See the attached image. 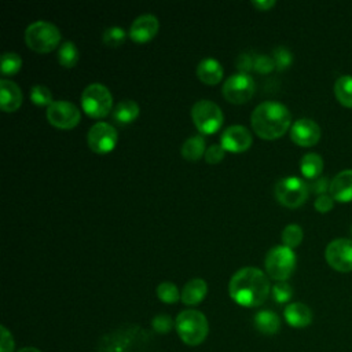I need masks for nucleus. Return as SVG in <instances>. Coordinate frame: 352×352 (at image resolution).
<instances>
[{"instance_id": "5701e85b", "label": "nucleus", "mask_w": 352, "mask_h": 352, "mask_svg": "<svg viewBox=\"0 0 352 352\" xmlns=\"http://www.w3.org/2000/svg\"><path fill=\"white\" fill-rule=\"evenodd\" d=\"M300 170L307 179H316L323 170V160L316 153H307L300 160Z\"/></svg>"}, {"instance_id": "72a5a7b5", "label": "nucleus", "mask_w": 352, "mask_h": 352, "mask_svg": "<svg viewBox=\"0 0 352 352\" xmlns=\"http://www.w3.org/2000/svg\"><path fill=\"white\" fill-rule=\"evenodd\" d=\"M253 69L258 73H270L271 70L275 69V62L272 59V56L270 55H256L254 56V63H253Z\"/></svg>"}, {"instance_id": "f03ea898", "label": "nucleus", "mask_w": 352, "mask_h": 352, "mask_svg": "<svg viewBox=\"0 0 352 352\" xmlns=\"http://www.w3.org/2000/svg\"><path fill=\"white\" fill-rule=\"evenodd\" d=\"M250 124L260 138L271 140L282 136L290 128L292 114L283 103L264 100L252 111Z\"/></svg>"}, {"instance_id": "58836bf2", "label": "nucleus", "mask_w": 352, "mask_h": 352, "mask_svg": "<svg viewBox=\"0 0 352 352\" xmlns=\"http://www.w3.org/2000/svg\"><path fill=\"white\" fill-rule=\"evenodd\" d=\"M333 204H334V199L331 198V195L329 194H322V195H318L316 199H315V209L320 213H326L329 212L330 209H333Z\"/></svg>"}, {"instance_id": "bb28decb", "label": "nucleus", "mask_w": 352, "mask_h": 352, "mask_svg": "<svg viewBox=\"0 0 352 352\" xmlns=\"http://www.w3.org/2000/svg\"><path fill=\"white\" fill-rule=\"evenodd\" d=\"M302 228L298 224H287L282 231V242L285 246L293 249L302 241Z\"/></svg>"}, {"instance_id": "2f4dec72", "label": "nucleus", "mask_w": 352, "mask_h": 352, "mask_svg": "<svg viewBox=\"0 0 352 352\" xmlns=\"http://www.w3.org/2000/svg\"><path fill=\"white\" fill-rule=\"evenodd\" d=\"M272 59L275 62V67L278 70H283V69H286V67H289L292 65L293 55H292V52L286 47L278 45L272 51Z\"/></svg>"}, {"instance_id": "f704fd0d", "label": "nucleus", "mask_w": 352, "mask_h": 352, "mask_svg": "<svg viewBox=\"0 0 352 352\" xmlns=\"http://www.w3.org/2000/svg\"><path fill=\"white\" fill-rule=\"evenodd\" d=\"M151 324H153V329L155 331H158V333H168L173 327V320H172V318L169 315L160 314V315L153 318Z\"/></svg>"}, {"instance_id": "dca6fc26", "label": "nucleus", "mask_w": 352, "mask_h": 352, "mask_svg": "<svg viewBox=\"0 0 352 352\" xmlns=\"http://www.w3.org/2000/svg\"><path fill=\"white\" fill-rule=\"evenodd\" d=\"M22 91L16 82L10 78L0 80V107L3 111H15L22 104Z\"/></svg>"}, {"instance_id": "4468645a", "label": "nucleus", "mask_w": 352, "mask_h": 352, "mask_svg": "<svg viewBox=\"0 0 352 352\" xmlns=\"http://www.w3.org/2000/svg\"><path fill=\"white\" fill-rule=\"evenodd\" d=\"M292 140L302 147L314 146L320 139V128L311 118H298L290 126Z\"/></svg>"}, {"instance_id": "f257e3e1", "label": "nucleus", "mask_w": 352, "mask_h": 352, "mask_svg": "<svg viewBox=\"0 0 352 352\" xmlns=\"http://www.w3.org/2000/svg\"><path fill=\"white\" fill-rule=\"evenodd\" d=\"M271 292L267 275L257 267H243L230 279V297L242 307L261 305Z\"/></svg>"}, {"instance_id": "7ed1b4c3", "label": "nucleus", "mask_w": 352, "mask_h": 352, "mask_svg": "<svg viewBox=\"0 0 352 352\" xmlns=\"http://www.w3.org/2000/svg\"><path fill=\"white\" fill-rule=\"evenodd\" d=\"M179 337L191 346L201 344L209 331L206 316L197 309L182 311L175 322Z\"/></svg>"}, {"instance_id": "a19ab883", "label": "nucleus", "mask_w": 352, "mask_h": 352, "mask_svg": "<svg viewBox=\"0 0 352 352\" xmlns=\"http://www.w3.org/2000/svg\"><path fill=\"white\" fill-rule=\"evenodd\" d=\"M252 6L256 7L260 11H265L268 8H271L272 6H275V0H252Z\"/></svg>"}, {"instance_id": "1a4fd4ad", "label": "nucleus", "mask_w": 352, "mask_h": 352, "mask_svg": "<svg viewBox=\"0 0 352 352\" xmlns=\"http://www.w3.org/2000/svg\"><path fill=\"white\" fill-rule=\"evenodd\" d=\"M47 120L56 128L70 129L80 122L81 113L78 107L69 100H54L45 111Z\"/></svg>"}, {"instance_id": "cd10ccee", "label": "nucleus", "mask_w": 352, "mask_h": 352, "mask_svg": "<svg viewBox=\"0 0 352 352\" xmlns=\"http://www.w3.org/2000/svg\"><path fill=\"white\" fill-rule=\"evenodd\" d=\"M157 296H158V298L162 302H166V304H173L180 297L177 286L175 283H172V282H168V280L161 282L157 286Z\"/></svg>"}, {"instance_id": "b1692460", "label": "nucleus", "mask_w": 352, "mask_h": 352, "mask_svg": "<svg viewBox=\"0 0 352 352\" xmlns=\"http://www.w3.org/2000/svg\"><path fill=\"white\" fill-rule=\"evenodd\" d=\"M205 139L201 135H192L187 138L182 144V155L188 161H197L205 155Z\"/></svg>"}, {"instance_id": "c756f323", "label": "nucleus", "mask_w": 352, "mask_h": 352, "mask_svg": "<svg viewBox=\"0 0 352 352\" xmlns=\"http://www.w3.org/2000/svg\"><path fill=\"white\" fill-rule=\"evenodd\" d=\"M22 66V58L12 51H7L1 55V73L3 74H14Z\"/></svg>"}, {"instance_id": "a878e982", "label": "nucleus", "mask_w": 352, "mask_h": 352, "mask_svg": "<svg viewBox=\"0 0 352 352\" xmlns=\"http://www.w3.org/2000/svg\"><path fill=\"white\" fill-rule=\"evenodd\" d=\"M58 60L65 67H73L77 63L78 50L73 41L66 40L60 44L58 50Z\"/></svg>"}, {"instance_id": "4c0bfd02", "label": "nucleus", "mask_w": 352, "mask_h": 352, "mask_svg": "<svg viewBox=\"0 0 352 352\" xmlns=\"http://www.w3.org/2000/svg\"><path fill=\"white\" fill-rule=\"evenodd\" d=\"M308 188L318 194V195H322V194H326V191H329L330 188V182L326 176H319L316 179H314L309 184H308Z\"/></svg>"}, {"instance_id": "20e7f679", "label": "nucleus", "mask_w": 352, "mask_h": 352, "mask_svg": "<svg viewBox=\"0 0 352 352\" xmlns=\"http://www.w3.org/2000/svg\"><path fill=\"white\" fill-rule=\"evenodd\" d=\"M25 41L28 47L36 52H51L60 41V32L58 26L50 21H34L25 30Z\"/></svg>"}, {"instance_id": "c9c22d12", "label": "nucleus", "mask_w": 352, "mask_h": 352, "mask_svg": "<svg viewBox=\"0 0 352 352\" xmlns=\"http://www.w3.org/2000/svg\"><path fill=\"white\" fill-rule=\"evenodd\" d=\"M224 147L220 144V143H214V144H210L206 151H205V161L209 162V164H217L220 162L223 158H224Z\"/></svg>"}, {"instance_id": "a211bd4d", "label": "nucleus", "mask_w": 352, "mask_h": 352, "mask_svg": "<svg viewBox=\"0 0 352 352\" xmlns=\"http://www.w3.org/2000/svg\"><path fill=\"white\" fill-rule=\"evenodd\" d=\"M285 319L292 327H307L312 322V311L302 302H290L285 308Z\"/></svg>"}, {"instance_id": "2eb2a0df", "label": "nucleus", "mask_w": 352, "mask_h": 352, "mask_svg": "<svg viewBox=\"0 0 352 352\" xmlns=\"http://www.w3.org/2000/svg\"><path fill=\"white\" fill-rule=\"evenodd\" d=\"M158 28L160 22L154 14H142L132 21L129 37L136 43H146L157 34Z\"/></svg>"}, {"instance_id": "9d476101", "label": "nucleus", "mask_w": 352, "mask_h": 352, "mask_svg": "<svg viewBox=\"0 0 352 352\" xmlns=\"http://www.w3.org/2000/svg\"><path fill=\"white\" fill-rule=\"evenodd\" d=\"M117 140H118L117 129L111 124L104 121L95 122L87 133L88 147L98 154H104L111 151Z\"/></svg>"}, {"instance_id": "6e6552de", "label": "nucleus", "mask_w": 352, "mask_h": 352, "mask_svg": "<svg viewBox=\"0 0 352 352\" xmlns=\"http://www.w3.org/2000/svg\"><path fill=\"white\" fill-rule=\"evenodd\" d=\"M191 118L194 125L202 133H213L223 124L221 109L209 99H199L191 107Z\"/></svg>"}, {"instance_id": "c85d7f7f", "label": "nucleus", "mask_w": 352, "mask_h": 352, "mask_svg": "<svg viewBox=\"0 0 352 352\" xmlns=\"http://www.w3.org/2000/svg\"><path fill=\"white\" fill-rule=\"evenodd\" d=\"M30 100L37 106H47V107L54 102L50 88L41 84H36L30 88Z\"/></svg>"}, {"instance_id": "9b49d317", "label": "nucleus", "mask_w": 352, "mask_h": 352, "mask_svg": "<svg viewBox=\"0 0 352 352\" xmlns=\"http://www.w3.org/2000/svg\"><path fill=\"white\" fill-rule=\"evenodd\" d=\"M327 264L338 272L352 271V239L337 238L327 243L324 250Z\"/></svg>"}, {"instance_id": "6ab92c4d", "label": "nucleus", "mask_w": 352, "mask_h": 352, "mask_svg": "<svg viewBox=\"0 0 352 352\" xmlns=\"http://www.w3.org/2000/svg\"><path fill=\"white\" fill-rule=\"evenodd\" d=\"M197 77L205 84H217L223 77V67L220 62L214 58L206 56L197 65Z\"/></svg>"}, {"instance_id": "e433bc0d", "label": "nucleus", "mask_w": 352, "mask_h": 352, "mask_svg": "<svg viewBox=\"0 0 352 352\" xmlns=\"http://www.w3.org/2000/svg\"><path fill=\"white\" fill-rule=\"evenodd\" d=\"M253 63H254V56L246 52L239 54L235 59V66L238 69V73H248L250 69H253Z\"/></svg>"}, {"instance_id": "393cba45", "label": "nucleus", "mask_w": 352, "mask_h": 352, "mask_svg": "<svg viewBox=\"0 0 352 352\" xmlns=\"http://www.w3.org/2000/svg\"><path fill=\"white\" fill-rule=\"evenodd\" d=\"M334 95L342 106L352 109V76L351 74H342L336 80Z\"/></svg>"}, {"instance_id": "f8f14e48", "label": "nucleus", "mask_w": 352, "mask_h": 352, "mask_svg": "<svg viewBox=\"0 0 352 352\" xmlns=\"http://www.w3.org/2000/svg\"><path fill=\"white\" fill-rule=\"evenodd\" d=\"M221 92L228 102L243 103L252 98L254 92V81L248 73H235L223 82Z\"/></svg>"}, {"instance_id": "7c9ffc66", "label": "nucleus", "mask_w": 352, "mask_h": 352, "mask_svg": "<svg viewBox=\"0 0 352 352\" xmlns=\"http://www.w3.org/2000/svg\"><path fill=\"white\" fill-rule=\"evenodd\" d=\"M125 37H126V32L120 26H110L102 34L103 43L110 47H117V45L122 44Z\"/></svg>"}, {"instance_id": "ea45409f", "label": "nucleus", "mask_w": 352, "mask_h": 352, "mask_svg": "<svg viewBox=\"0 0 352 352\" xmlns=\"http://www.w3.org/2000/svg\"><path fill=\"white\" fill-rule=\"evenodd\" d=\"M0 330H1V340H0V351L1 352H12L14 349V340H12V336L11 333L4 327V326H0Z\"/></svg>"}, {"instance_id": "aec40b11", "label": "nucleus", "mask_w": 352, "mask_h": 352, "mask_svg": "<svg viewBox=\"0 0 352 352\" xmlns=\"http://www.w3.org/2000/svg\"><path fill=\"white\" fill-rule=\"evenodd\" d=\"M208 293V285L202 278L190 279L182 289L180 298L186 305L199 304Z\"/></svg>"}, {"instance_id": "423d86ee", "label": "nucleus", "mask_w": 352, "mask_h": 352, "mask_svg": "<svg viewBox=\"0 0 352 352\" xmlns=\"http://www.w3.org/2000/svg\"><path fill=\"white\" fill-rule=\"evenodd\" d=\"M82 110L95 118L104 117L113 110V96L110 89L102 82L88 84L81 94Z\"/></svg>"}, {"instance_id": "79ce46f5", "label": "nucleus", "mask_w": 352, "mask_h": 352, "mask_svg": "<svg viewBox=\"0 0 352 352\" xmlns=\"http://www.w3.org/2000/svg\"><path fill=\"white\" fill-rule=\"evenodd\" d=\"M18 352H40V351L37 348H33V346H26V348L19 349Z\"/></svg>"}, {"instance_id": "473e14b6", "label": "nucleus", "mask_w": 352, "mask_h": 352, "mask_svg": "<svg viewBox=\"0 0 352 352\" xmlns=\"http://www.w3.org/2000/svg\"><path fill=\"white\" fill-rule=\"evenodd\" d=\"M271 294H272V298L278 304H283V302H287L292 298L293 289L286 280H282V282H276L271 287Z\"/></svg>"}, {"instance_id": "0eeeda50", "label": "nucleus", "mask_w": 352, "mask_h": 352, "mask_svg": "<svg viewBox=\"0 0 352 352\" xmlns=\"http://www.w3.org/2000/svg\"><path fill=\"white\" fill-rule=\"evenodd\" d=\"M275 197L286 208H298L308 198V184L297 176H286L276 182Z\"/></svg>"}, {"instance_id": "4be33fe9", "label": "nucleus", "mask_w": 352, "mask_h": 352, "mask_svg": "<svg viewBox=\"0 0 352 352\" xmlns=\"http://www.w3.org/2000/svg\"><path fill=\"white\" fill-rule=\"evenodd\" d=\"M111 114L120 124L132 122L139 116V104L133 99H122L114 106Z\"/></svg>"}, {"instance_id": "39448f33", "label": "nucleus", "mask_w": 352, "mask_h": 352, "mask_svg": "<svg viewBox=\"0 0 352 352\" xmlns=\"http://www.w3.org/2000/svg\"><path fill=\"white\" fill-rule=\"evenodd\" d=\"M264 267L270 278L278 282L286 280L296 268V254L293 249L285 245H276L267 252Z\"/></svg>"}, {"instance_id": "f3484780", "label": "nucleus", "mask_w": 352, "mask_h": 352, "mask_svg": "<svg viewBox=\"0 0 352 352\" xmlns=\"http://www.w3.org/2000/svg\"><path fill=\"white\" fill-rule=\"evenodd\" d=\"M329 192L334 201H352V169H344L338 172L330 182Z\"/></svg>"}, {"instance_id": "412c9836", "label": "nucleus", "mask_w": 352, "mask_h": 352, "mask_svg": "<svg viewBox=\"0 0 352 352\" xmlns=\"http://www.w3.org/2000/svg\"><path fill=\"white\" fill-rule=\"evenodd\" d=\"M254 326L256 329L263 333V334H268V336H272L275 333H278V330L280 329V319L279 316L270 311V309H263V311H258L256 315H254Z\"/></svg>"}, {"instance_id": "ddd939ff", "label": "nucleus", "mask_w": 352, "mask_h": 352, "mask_svg": "<svg viewBox=\"0 0 352 352\" xmlns=\"http://www.w3.org/2000/svg\"><path fill=\"white\" fill-rule=\"evenodd\" d=\"M220 144L224 147V150L232 153L245 151L252 144V133L245 125H230L221 132Z\"/></svg>"}]
</instances>
